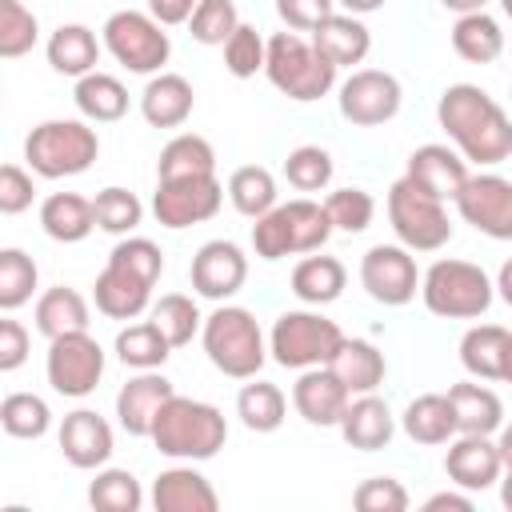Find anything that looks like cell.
Wrapping results in <instances>:
<instances>
[{
	"label": "cell",
	"instance_id": "816d5d0a",
	"mask_svg": "<svg viewBox=\"0 0 512 512\" xmlns=\"http://www.w3.org/2000/svg\"><path fill=\"white\" fill-rule=\"evenodd\" d=\"M324 212L336 232H364L376 216V200L364 188H336L324 196Z\"/></svg>",
	"mask_w": 512,
	"mask_h": 512
},
{
	"label": "cell",
	"instance_id": "ab89813d",
	"mask_svg": "<svg viewBox=\"0 0 512 512\" xmlns=\"http://www.w3.org/2000/svg\"><path fill=\"white\" fill-rule=\"evenodd\" d=\"M0 428L16 440H40L52 428V408L36 392H8L0 400Z\"/></svg>",
	"mask_w": 512,
	"mask_h": 512
},
{
	"label": "cell",
	"instance_id": "44dd1931",
	"mask_svg": "<svg viewBox=\"0 0 512 512\" xmlns=\"http://www.w3.org/2000/svg\"><path fill=\"white\" fill-rule=\"evenodd\" d=\"M152 508L156 512H216L220 508V496L212 488V480L204 472L188 464H176V468H164L152 484Z\"/></svg>",
	"mask_w": 512,
	"mask_h": 512
},
{
	"label": "cell",
	"instance_id": "94428289",
	"mask_svg": "<svg viewBox=\"0 0 512 512\" xmlns=\"http://www.w3.org/2000/svg\"><path fill=\"white\" fill-rule=\"evenodd\" d=\"M344 12H352V16H368V12H376V8H384L388 0H336Z\"/></svg>",
	"mask_w": 512,
	"mask_h": 512
},
{
	"label": "cell",
	"instance_id": "ba28073f",
	"mask_svg": "<svg viewBox=\"0 0 512 512\" xmlns=\"http://www.w3.org/2000/svg\"><path fill=\"white\" fill-rule=\"evenodd\" d=\"M388 224L396 240L412 252H436L452 240V224L444 212V200L420 188L412 176H400L388 188Z\"/></svg>",
	"mask_w": 512,
	"mask_h": 512
},
{
	"label": "cell",
	"instance_id": "f35d334b",
	"mask_svg": "<svg viewBox=\"0 0 512 512\" xmlns=\"http://www.w3.org/2000/svg\"><path fill=\"white\" fill-rule=\"evenodd\" d=\"M228 200L240 216L256 220L276 208V176L264 164H244L228 176Z\"/></svg>",
	"mask_w": 512,
	"mask_h": 512
},
{
	"label": "cell",
	"instance_id": "7a4b0ae2",
	"mask_svg": "<svg viewBox=\"0 0 512 512\" xmlns=\"http://www.w3.org/2000/svg\"><path fill=\"white\" fill-rule=\"evenodd\" d=\"M228 440V420L216 404L172 396L152 424V444L172 460H212Z\"/></svg>",
	"mask_w": 512,
	"mask_h": 512
},
{
	"label": "cell",
	"instance_id": "7402d4cb",
	"mask_svg": "<svg viewBox=\"0 0 512 512\" xmlns=\"http://www.w3.org/2000/svg\"><path fill=\"white\" fill-rule=\"evenodd\" d=\"M340 436L348 448H360V452H380L388 448L392 432H396V416L392 408L376 396V392H364V396H352L344 416H340Z\"/></svg>",
	"mask_w": 512,
	"mask_h": 512
},
{
	"label": "cell",
	"instance_id": "6f0895ef",
	"mask_svg": "<svg viewBox=\"0 0 512 512\" xmlns=\"http://www.w3.org/2000/svg\"><path fill=\"white\" fill-rule=\"evenodd\" d=\"M196 4H200V0H148V12H152L164 28H172V24H188L192 12H196Z\"/></svg>",
	"mask_w": 512,
	"mask_h": 512
},
{
	"label": "cell",
	"instance_id": "6da1fadb",
	"mask_svg": "<svg viewBox=\"0 0 512 512\" xmlns=\"http://www.w3.org/2000/svg\"><path fill=\"white\" fill-rule=\"evenodd\" d=\"M436 120L472 164H500L512 156V120L480 84H448L436 100Z\"/></svg>",
	"mask_w": 512,
	"mask_h": 512
},
{
	"label": "cell",
	"instance_id": "7c38bea8",
	"mask_svg": "<svg viewBox=\"0 0 512 512\" xmlns=\"http://www.w3.org/2000/svg\"><path fill=\"white\" fill-rule=\"evenodd\" d=\"M336 100H340V116L356 128H376V124H388L400 104H404V88L392 72L384 68H356L340 88H336Z\"/></svg>",
	"mask_w": 512,
	"mask_h": 512
},
{
	"label": "cell",
	"instance_id": "bcb514c9",
	"mask_svg": "<svg viewBox=\"0 0 512 512\" xmlns=\"http://www.w3.org/2000/svg\"><path fill=\"white\" fill-rule=\"evenodd\" d=\"M332 172H336V164H332V156L320 144H300L284 160V176H288V184L296 192H320V188H328L332 184Z\"/></svg>",
	"mask_w": 512,
	"mask_h": 512
},
{
	"label": "cell",
	"instance_id": "f546056e",
	"mask_svg": "<svg viewBox=\"0 0 512 512\" xmlns=\"http://www.w3.org/2000/svg\"><path fill=\"white\" fill-rule=\"evenodd\" d=\"M32 320H36V332L44 340H56L64 332H84L88 328V300L76 288L56 284V288L40 292V300L32 308Z\"/></svg>",
	"mask_w": 512,
	"mask_h": 512
},
{
	"label": "cell",
	"instance_id": "3957f363",
	"mask_svg": "<svg viewBox=\"0 0 512 512\" xmlns=\"http://www.w3.org/2000/svg\"><path fill=\"white\" fill-rule=\"evenodd\" d=\"M200 344H204V356L212 360V368L232 380H252L268 360V340H264L256 316L240 304H220L212 316H204Z\"/></svg>",
	"mask_w": 512,
	"mask_h": 512
},
{
	"label": "cell",
	"instance_id": "9f6ffc18",
	"mask_svg": "<svg viewBox=\"0 0 512 512\" xmlns=\"http://www.w3.org/2000/svg\"><path fill=\"white\" fill-rule=\"evenodd\" d=\"M28 360V328L12 316L0 320V372H16Z\"/></svg>",
	"mask_w": 512,
	"mask_h": 512
},
{
	"label": "cell",
	"instance_id": "836d02e7",
	"mask_svg": "<svg viewBox=\"0 0 512 512\" xmlns=\"http://www.w3.org/2000/svg\"><path fill=\"white\" fill-rule=\"evenodd\" d=\"M452 48L468 64H492L504 52V32L488 12H464L452 24Z\"/></svg>",
	"mask_w": 512,
	"mask_h": 512
},
{
	"label": "cell",
	"instance_id": "ac0fdd59",
	"mask_svg": "<svg viewBox=\"0 0 512 512\" xmlns=\"http://www.w3.org/2000/svg\"><path fill=\"white\" fill-rule=\"evenodd\" d=\"M348 400H352V392L340 384V376L328 364L304 368L296 376V384H292V408L316 428H336L344 408H348Z\"/></svg>",
	"mask_w": 512,
	"mask_h": 512
},
{
	"label": "cell",
	"instance_id": "7dc6e473",
	"mask_svg": "<svg viewBox=\"0 0 512 512\" xmlns=\"http://www.w3.org/2000/svg\"><path fill=\"white\" fill-rule=\"evenodd\" d=\"M240 28V12L232 0H200L192 20H188V32L196 44H208V48H224V40Z\"/></svg>",
	"mask_w": 512,
	"mask_h": 512
},
{
	"label": "cell",
	"instance_id": "52a82bcc",
	"mask_svg": "<svg viewBox=\"0 0 512 512\" xmlns=\"http://www.w3.org/2000/svg\"><path fill=\"white\" fill-rule=\"evenodd\" d=\"M344 344V332L336 320H328L324 312H312V308H292V312H280L272 332H268V352L280 368H320V364H332V356L340 352Z\"/></svg>",
	"mask_w": 512,
	"mask_h": 512
},
{
	"label": "cell",
	"instance_id": "003e7915",
	"mask_svg": "<svg viewBox=\"0 0 512 512\" xmlns=\"http://www.w3.org/2000/svg\"><path fill=\"white\" fill-rule=\"evenodd\" d=\"M500 8H504V16H512V0H500Z\"/></svg>",
	"mask_w": 512,
	"mask_h": 512
},
{
	"label": "cell",
	"instance_id": "e7e4bbea",
	"mask_svg": "<svg viewBox=\"0 0 512 512\" xmlns=\"http://www.w3.org/2000/svg\"><path fill=\"white\" fill-rule=\"evenodd\" d=\"M500 380H504V384H512V336H508L504 356H500Z\"/></svg>",
	"mask_w": 512,
	"mask_h": 512
},
{
	"label": "cell",
	"instance_id": "d6a6232c",
	"mask_svg": "<svg viewBox=\"0 0 512 512\" xmlns=\"http://www.w3.org/2000/svg\"><path fill=\"white\" fill-rule=\"evenodd\" d=\"M72 100H76L80 116L92 120V124H112V120H120L128 112V88L112 72L80 76L76 88H72Z\"/></svg>",
	"mask_w": 512,
	"mask_h": 512
},
{
	"label": "cell",
	"instance_id": "680465c9",
	"mask_svg": "<svg viewBox=\"0 0 512 512\" xmlns=\"http://www.w3.org/2000/svg\"><path fill=\"white\" fill-rule=\"evenodd\" d=\"M472 512V496L468 492H436L424 500V512Z\"/></svg>",
	"mask_w": 512,
	"mask_h": 512
},
{
	"label": "cell",
	"instance_id": "4316f807",
	"mask_svg": "<svg viewBox=\"0 0 512 512\" xmlns=\"http://www.w3.org/2000/svg\"><path fill=\"white\" fill-rule=\"evenodd\" d=\"M40 228L48 240L56 244H80L92 228H96V212L92 200L80 192H52L40 204Z\"/></svg>",
	"mask_w": 512,
	"mask_h": 512
},
{
	"label": "cell",
	"instance_id": "5bb4252c",
	"mask_svg": "<svg viewBox=\"0 0 512 512\" xmlns=\"http://www.w3.org/2000/svg\"><path fill=\"white\" fill-rule=\"evenodd\" d=\"M456 212L464 224L492 240H512V180L496 172H476L456 192Z\"/></svg>",
	"mask_w": 512,
	"mask_h": 512
},
{
	"label": "cell",
	"instance_id": "ffe728a7",
	"mask_svg": "<svg viewBox=\"0 0 512 512\" xmlns=\"http://www.w3.org/2000/svg\"><path fill=\"white\" fill-rule=\"evenodd\" d=\"M152 284L156 280H148L144 272H136L120 260H108L104 272L96 276L92 300L108 320H136L152 300Z\"/></svg>",
	"mask_w": 512,
	"mask_h": 512
},
{
	"label": "cell",
	"instance_id": "11a10c76",
	"mask_svg": "<svg viewBox=\"0 0 512 512\" xmlns=\"http://www.w3.org/2000/svg\"><path fill=\"white\" fill-rule=\"evenodd\" d=\"M276 12L292 32H312L336 12V0H276Z\"/></svg>",
	"mask_w": 512,
	"mask_h": 512
},
{
	"label": "cell",
	"instance_id": "603a6c76",
	"mask_svg": "<svg viewBox=\"0 0 512 512\" xmlns=\"http://www.w3.org/2000/svg\"><path fill=\"white\" fill-rule=\"evenodd\" d=\"M404 176H412L420 188H428L440 200H456V192L468 180V160L456 148H448V144H420L408 156Z\"/></svg>",
	"mask_w": 512,
	"mask_h": 512
},
{
	"label": "cell",
	"instance_id": "d4e9b609",
	"mask_svg": "<svg viewBox=\"0 0 512 512\" xmlns=\"http://www.w3.org/2000/svg\"><path fill=\"white\" fill-rule=\"evenodd\" d=\"M312 44L336 64V68H352L364 64V56L372 52V32L360 16L352 12H332L328 20H320L312 28Z\"/></svg>",
	"mask_w": 512,
	"mask_h": 512
},
{
	"label": "cell",
	"instance_id": "8992f818",
	"mask_svg": "<svg viewBox=\"0 0 512 512\" xmlns=\"http://www.w3.org/2000/svg\"><path fill=\"white\" fill-rule=\"evenodd\" d=\"M96 156H100V136L84 120H44L24 140V160L44 180L80 176L96 164Z\"/></svg>",
	"mask_w": 512,
	"mask_h": 512
},
{
	"label": "cell",
	"instance_id": "be15d7a7",
	"mask_svg": "<svg viewBox=\"0 0 512 512\" xmlns=\"http://www.w3.org/2000/svg\"><path fill=\"white\" fill-rule=\"evenodd\" d=\"M448 12H456V16H464V12H484V4L488 0H440Z\"/></svg>",
	"mask_w": 512,
	"mask_h": 512
},
{
	"label": "cell",
	"instance_id": "f1b7e54d",
	"mask_svg": "<svg viewBox=\"0 0 512 512\" xmlns=\"http://www.w3.org/2000/svg\"><path fill=\"white\" fill-rule=\"evenodd\" d=\"M400 428H404L408 440H416V444H448V440L460 432L448 392H424V396H416V400L404 408Z\"/></svg>",
	"mask_w": 512,
	"mask_h": 512
},
{
	"label": "cell",
	"instance_id": "ee69618b",
	"mask_svg": "<svg viewBox=\"0 0 512 512\" xmlns=\"http://www.w3.org/2000/svg\"><path fill=\"white\" fill-rule=\"evenodd\" d=\"M92 212H96V228H100V232H112V236H128V232H136L140 220H144L140 196L128 192V188H116V184L96 192Z\"/></svg>",
	"mask_w": 512,
	"mask_h": 512
},
{
	"label": "cell",
	"instance_id": "db71d44e",
	"mask_svg": "<svg viewBox=\"0 0 512 512\" xmlns=\"http://www.w3.org/2000/svg\"><path fill=\"white\" fill-rule=\"evenodd\" d=\"M36 200V184L20 164H4L0 168V212L4 216H20L24 208H32Z\"/></svg>",
	"mask_w": 512,
	"mask_h": 512
},
{
	"label": "cell",
	"instance_id": "f6af8a7d",
	"mask_svg": "<svg viewBox=\"0 0 512 512\" xmlns=\"http://www.w3.org/2000/svg\"><path fill=\"white\" fill-rule=\"evenodd\" d=\"M36 40H40L36 12L24 8V0H0V56L20 60L36 48Z\"/></svg>",
	"mask_w": 512,
	"mask_h": 512
},
{
	"label": "cell",
	"instance_id": "6125c7cd",
	"mask_svg": "<svg viewBox=\"0 0 512 512\" xmlns=\"http://www.w3.org/2000/svg\"><path fill=\"white\" fill-rule=\"evenodd\" d=\"M496 448H500V460H504V468H512V424H500Z\"/></svg>",
	"mask_w": 512,
	"mask_h": 512
},
{
	"label": "cell",
	"instance_id": "681fc988",
	"mask_svg": "<svg viewBox=\"0 0 512 512\" xmlns=\"http://www.w3.org/2000/svg\"><path fill=\"white\" fill-rule=\"evenodd\" d=\"M288 220H292V236H296V252H320L328 244V236L336 232L324 204L300 196V200H288Z\"/></svg>",
	"mask_w": 512,
	"mask_h": 512
},
{
	"label": "cell",
	"instance_id": "d590c367",
	"mask_svg": "<svg viewBox=\"0 0 512 512\" xmlns=\"http://www.w3.org/2000/svg\"><path fill=\"white\" fill-rule=\"evenodd\" d=\"M216 172V148L196 136V132H180L160 148L156 160V180H172V176H204Z\"/></svg>",
	"mask_w": 512,
	"mask_h": 512
},
{
	"label": "cell",
	"instance_id": "7bdbcfd3",
	"mask_svg": "<svg viewBox=\"0 0 512 512\" xmlns=\"http://www.w3.org/2000/svg\"><path fill=\"white\" fill-rule=\"evenodd\" d=\"M152 320H156V328L168 336L172 348L192 344V336L204 328V316H200L196 300L184 296V292H168V296H160V300L152 304Z\"/></svg>",
	"mask_w": 512,
	"mask_h": 512
},
{
	"label": "cell",
	"instance_id": "277c9868",
	"mask_svg": "<svg viewBox=\"0 0 512 512\" xmlns=\"http://www.w3.org/2000/svg\"><path fill=\"white\" fill-rule=\"evenodd\" d=\"M336 64L300 32H272L268 36V64L264 76L276 92H284L296 104H312L336 88Z\"/></svg>",
	"mask_w": 512,
	"mask_h": 512
},
{
	"label": "cell",
	"instance_id": "e0dca14e",
	"mask_svg": "<svg viewBox=\"0 0 512 512\" xmlns=\"http://www.w3.org/2000/svg\"><path fill=\"white\" fill-rule=\"evenodd\" d=\"M56 440H60L64 460H68L72 468H84V472L104 468L108 456H112V448H116V440H112V424H108L100 412H92V408H76V412H68V416L60 420Z\"/></svg>",
	"mask_w": 512,
	"mask_h": 512
},
{
	"label": "cell",
	"instance_id": "9a60e30c",
	"mask_svg": "<svg viewBox=\"0 0 512 512\" xmlns=\"http://www.w3.org/2000/svg\"><path fill=\"white\" fill-rule=\"evenodd\" d=\"M188 276H192V292L196 296L224 304L228 296H236L244 288V280H248V256L232 240H208V244L196 248Z\"/></svg>",
	"mask_w": 512,
	"mask_h": 512
},
{
	"label": "cell",
	"instance_id": "5b68a950",
	"mask_svg": "<svg viewBox=\"0 0 512 512\" xmlns=\"http://www.w3.org/2000/svg\"><path fill=\"white\" fill-rule=\"evenodd\" d=\"M420 296H424V308L432 316H444V320H476L488 312L492 296H496V284L488 280V272L472 260H432L428 272L420 276Z\"/></svg>",
	"mask_w": 512,
	"mask_h": 512
},
{
	"label": "cell",
	"instance_id": "f5cc1de1",
	"mask_svg": "<svg viewBox=\"0 0 512 512\" xmlns=\"http://www.w3.org/2000/svg\"><path fill=\"white\" fill-rule=\"evenodd\" d=\"M352 504L360 512H404L408 508V488L392 476H368L356 484Z\"/></svg>",
	"mask_w": 512,
	"mask_h": 512
},
{
	"label": "cell",
	"instance_id": "60d3db41",
	"mask_svg": "<svg viewBox=\"0 0 512 512\" xmlns=\"http://www.w3.org/2000/svg\"><path fill=\"white\" fill-rule=\"evenodd\" d=\"M88 504L96 512H140L144 488L128 468H96V480L88 484Z\"/></svg>",
	"mask_w": 512,
	"mask_h": 512
},
{
	"label": "cell",
	"instance_id": "1f68e13d",
	"mask_svg": "<svg viewBox=\"0 0 512 512\" xmlns=\"http://www.w3.org/2000/svg\"><path fill=\"white\" fill-rule=\"evenodd\" d=\"M348 284V272L336 256H304L296 268H292V292L300 304H312V308H324L332 300H340Z\"/></svg>",
	"mask_w": 512,
	"mask_h": 512
},
{
	"label": "cell",
	"instance_id": "74e56055",
	"mask_svg": "<svg viewBox=\"0 0 512 512\" xmlns=\"http://www.w3.org/2000/svg\"><path fill=\"white\" fill-rule=\"evenodd\" d=\"M236 416L248 432H276L288 416V400L276 384L252 376V384H244L240 396H236Z\"/></svg>",
	"mask_w": 512,
	"mask_h": 512
},
{
	"label": "cell",
	"instance_id": "8d00e7d4",
	"mask_svg": "<svg viewBox=\"0 0 512 512\" xmlns=\"http://www.w3.org/2000/svg\"><path fill=\"white\" fill-rule=\"evenodd\" d=\"M116 356H120V364L148 372V368H164V360L172 356V344L156 328V320H140V324H128L116 332Z\"/></svg>",
	"mask_w": 512,
	"mask_h": 512
},
{
	"label": "cell",
	"instance_id": "4fadbf2b",
	"mask_svg": "<svg viewBox=\"0 0 512 512\" xmlns=\"http://www.w3.org/2000/svg\"><path fill=\"white\" fill-rule=\"evenodd\" d=\"M360 284L384 308L408 304L416 296V288H420V272H416L412 248H404V244H372L360 256Z\"/></svg>",
	"mask_w": 512,
	"mask_h": 512
},
{
	"label": "cell",
	"instance_id": "9c48e42d",
	"mask_svg": "<svg viewBox=\"0 0 512 512\" xmlns=\"http://www.w3.org/2000/svg\"><path fill=\"white\" fill-rule=\"evenodd\" d=\"M100 40H104L108 56L136 76H156L172 56V40H168L164 24L152 12H136V8L112 12L100 28Z\"/></svg>",
	"mask_w": 512,
	"mask_h": 512
},
{
	"label": "cell",
	"instance_id": "b9f144b4",
	"mask_svg": "<svg viewBox=\"0 0 512 512\" xmlns=\"http://www.w3.org/2000/svg\"><path fill=\"white\" fill-rule=\"evenodd\" d=\"M40 284V268L24 248H0V308L16 312L20 304L32 300Z\"/></svg>",
	"mask_w": 512,
	"mask_h": 512
},
{
	"label": "cell",
	"instance_id": "83f0119b",
	"mask_svg": "<svg viewBox=\"0 0 512 512\" xmlns=\"http://www.w3.org/2000/svg\"><path fill=\"white\" fill-rule=\"evenodd\" d=\"M328 368L340 376V384H344L352 396L376 392V388L384 384V372H388L384 352H380L372 340H360V336H352V340L344 336V344H340V352L332 356Z\"/></svg>",
	"mask_w": 512,
	"mask_h": 512
},
{
	"label": "cell",
	"instance_id": "c3c4849f",
	"mask_svg": "<svg viewBox=\"0 0 512 512\" xmlns=\"http://www.w3.org/2000/svg\"><path fill=\"white\" fill-rule=\"evenodd\" d=\"M268 64V40L252 28V24H240L228 40H224V68L236 76V80H248L256 72H264Z\"/></svg>",
	"mask_w": 512,
	"mask_h": 512
},
{
	"label": "cell",
	"instance_id": "f907efd6",
	"mask_svg": "<svg viewBox=\"0 0 512 512\" xmlns=\"http://www.w3.org/2000/svg\"><path fill=\"white\" fill-rule=\"evenodd\" d=\"M252 248L260 260H284V256H296V236H292V220H288V208L276 204L272 212L256 216L252 224Z\"/></svg>",
	"mask_w": 512,
	"mask_h": 512
},
{
	"label": "cell",
	"instance_id": "8fae6325",
	"mask_svg": "<svg viewBox=\"0 0 512 512\" xmlns=\"http://www.w3.org/2000/svg\"><path fill=\"white\" fill-rule=\"evenodd\" d=\"M220 204H224V184L216 180V172L156 180V192H152V216L172 232L212 220Z\"/></svg>",
	"mask_w": 512,
	"mask_h": 512
},
{
	"label": "cell",
	"instance_id": "4dcf8cb0",
	"mask_svg": "<svg viewBox=\"0 0 512 512\" xmlns=\"http://www.w3.org/2000/svg\"><path fill=\"white\" fill-rule=\"evenodd\" d=\"M448 400H452V412H456V428L460 432H476V436L500 432L504 404H500V396L488 384H472V380L452 384L448 388Z\"/></svg>",
	"mask_w": 512,
	"mask_h": 512
},
{
	"label": "cell",
	"instance_id": "30bf717a",
	"mask_svg": "<svg viewBox=\"0 0 512 512\" xmlns=\"http://www.w3.org/2000/svg\"><path fill=\"white\" fill-rule=\"evenodd\" d=\"M44 376L52 384V392L84 400L100 388L104 376V348L96 344V336L84 332H64L56 340H48V360H44Z\"/></svg>",
	"mask_w": 512,
	"mask_h": 512
},
{
	"label": "cell",
	"instance_id": "484cf974",
	"mask_svg": "<svg viewBox=\"0 0 512 512\" xmlns=\"http://www.w3.org/2000/svg\"><path fill=\"white\" fill-rule=\"evenodd\" d=\"M100 48H104V40H96V32H92L88 24H60V28L48 36V44H44L48 64H52L60 76H76V80L88 76V72H96Z\"/></svg>",
	"mask_w": 512,
	"mask_h": 512
},
{
	"label": "cell",
	"instance_id": "cb8c5ba5",
	"mask_svg": "<svg viewBox=\"0 0 512 512\" xmlns=\"http://www.w3.org/2000/svg\"><path fill=\"white\" fill-rule=\"evenodd\" d=\"M196 108V92L180 72H156L140 92V116L152 128H180Z\"/></svg>",
	"mask_w": 512,
	"mask_h": 512
},
{
	"label": "cell",
	"instance_id": "91938a15",
	"mask_svg": "<svg viewBox=\"0 0 512 512\" xmlns=\"http://www.w3.org/2000/svg\"><path fill=\"white\" fill-rule=\"evenodd\" d=\"M496 292H500V300L512 308V256L500 264V272H496Z\"/></svg>",
	"mask_w": 512,
	"mask_h": 512
},
{
	"label": "cell",
	"instance_id": "2e32d148",
	"mask_svg": "<svg viewBox=\"0 0 512 512\" xmlns=\"http://www.w3.org/2000/svg\"><path fill=\"white\" fill-rule=\"evenodd\" d=\"M444 472L456 488L464 492H484L504 476V460L492 436H476V432H456L448 440L444 452Z\"/></svg>",
	"mask_w": 512,
	"mask_h": 512
},
{
	"label": "cell",
	"instance_id": "d6986e66",
	"mask_svg": "<svg viewBox=\"0 0 512 512\" xmlns=\"http://www.w3.org/2000/svg\"><path fill=\"white\" fill-rule=\"evenodd\" d=\"M176 396L172 380L160 368H148L140 376H132L120 392H116V420L128 436H152L156 412Z\"/></svg>",
	"mask_w": 512,
	"mask_h": 512
},
{
	"label": "cell",
	"instance_id": "03108f58",
	"mask_svg": "<svg viewBox=\"0 0 512 512\" xmlns=\"http://www.w3.org/2000/svg\"><path fill=\"white\" fill-rule=\"evenodd\" d=\"M500 500H504V508L512 512V468H504V480H500Z\"/></svg>",
	"mask_w": 512,
	"mask_h": 512
},
{
	"label": "cell",
	"instance_id": "e575fe53",
	"mask_svg": "<svg viewBox=\"0 0 512 512\" xmlns=\"http://www.w3.org/2000/svg\"><path fill=\"white\" fill-rule=\"evenodd\" d=\"M508 328L500 324H472L464 336H460V364L468 376L476 380H500V356H504V344H508Z\"/></svg>",
	"mask_w": 512,
	"mask_h": 512
}]
</instances>
